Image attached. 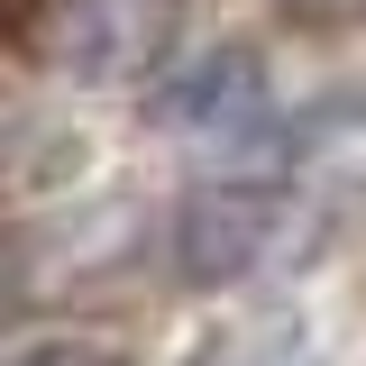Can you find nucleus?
Here are the masks:
<instances>
[{
  "label": "nucleus",
  "instance_id": "obj_5",
  "mask_svg": "<svg viewBox=\"0 0 366 366\" xmlns=\"http://www.w3.org/2000/svg\"><path fill=\"white\" fill-rule=\"evenodd\" d=\"M293 28H348V19H366V0H274Z\"/></svg>",
  "mask_w": 366,
  "mask_h": 366
},
{
  "label": "nucleus",
  "instance_id": "obj_1",
  "mask_svg": "<svg viewBox=\"0 0 366 366\" xmlns=\"http://www.w3.org/2000/svg\"><path fill=\"white\" fill-rule=\"evenodd\" d=\"M19 28L74 83H137L174 46V0H19Z\"/></svg>",
  "mask_w": 366,
  "mask_h": 366
},
{
  "label": "nucleus",
  "instance_id": "obj_4",
  "mask_svg": "<svg viewBox=\"0 0 366 366\" xmlns=\"http://www.w3.org/2000/svg\"><path fill=\"white\" fill-rule=\"evenodd\" d=\"M9 366H119L110 339H92V330H37V339H19Z\"/></svg>",
  "mask_w": 366,
  "mask_h": 366
},
{
  "label": "nucleus",
  "instance_id": "obj_3",
  "mask_svg": "<svg viewBox=\"0 0 366 366\" xmlns=\"http://www.w3.org/2000/svg\"><path fill=\"white\" fill-rule=\"evenodd\" d=\"M156 119L174 137H202V147H229L238 129H257L266 119V55L257 46H211V55H192L183 74H165L156 92Z\"/></svg>",
  "mask_w": 366,
  "mask_h": 366
},
{
  "label": "nucleus",
  "instance_id": "obj_2",
  "mask_svg": "<svg viewBox=\"0 0 366 366\" xmlns=\"http://www.w3.org/2000/svg\"><path fill=\"white\" fill-rule=\"evenodd\" d=\"M284 229V192L274 183H220L192 192L174 211V274L183 284H238Z\"/></svg>",
  "mask_w": 366,
  "mask_h": 366
}]
</instances>
